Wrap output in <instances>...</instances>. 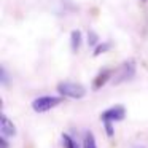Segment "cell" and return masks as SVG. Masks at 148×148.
I'll use <instances>...</instances> for the list:
<instances>
[{
  "label": "cell",
  "instance_id": "5",
  "mask_svg": "<svg viewBox=\"0 0 148 148\" xmlns=\"http://www.w3.org/2000/svg\"><path fill=\"white\" fill-rule=\"evenodd\" d=\"M0 134L3 135V137H7V138H11V137H14V135L18 134L14 123L11 121L5 113H2V119H0Z\"/></svg>",
  "mask_w": 148,
  "mask_h": 148
},
{
  "label": "cell",
  "instance_id": "3",
  "mask_svg": "<svg viewBox=\"0 0 148 148\" xmlns=\"http://www.w3.org/2000/svg\"><path fill=\"white\" fill-rule=\"evenodd\" d=\"M62 102V97L56 96H40L37 99L32 100V108L37 113H46L49 110H53L54 107H58Z\"/></svg>",
  "mask_w": 148,
  "mask_h": 148
},
{
  "label": "cell",
  "instance_id": "7",
  "mask_svg": "<svg viewBox=\"0 0 148 148\" xmlns=\"http://www.w3.org/2000/svg\"><path fill=\"white\" fill-rule=\"evenodd\" d=\"M81 42H83V34H81V30H72V34H70V48H72V51L73 53L80 51Z\"/></svg>",
  "mask_w": 148,
  "mask_h": 148
},
{
  "label": "cell",
  "instance_id": "9",
  "mask_svg": "<svg viewBox=\"0 0 148 148\" xmlns=\"http://www.w3.org/2000/svg\"><path fill=\"white\" fill-rule=\"evenodd\" d=\"M112 49V43L110 42H103V43H99V45L94 48V56H100V54H105L107 51H110Z\"/></svg>",
  "mask_w": 148,
  "mask_h": 148
},
{
  "label": "cell",
  "instance_id": "6",
  "mask_svg": "<svg viewBox=\"0 0 148 148\" xmlns=\"http://www.w3.org/2000/svg\"><path fill=\"white\" fill-rule=\"evenodd\" d=\"M110 78H113V72L110 70V69H103V70H100L99 73H97V77L94 78V83H92V89H100V88L103 86V84L107 83V81L110 80Z\"/></svg>",
  "mask_w": 148,
  "mask_h": 148
},
{
  "label": "cell",
  "instance_id": "8",
  "mask_svg": "<svg viewBox=\"0 0 148 148\" xmlns=\"http://www.w3.org/2000/svg\"><path fill=\"white\" fill-rule=\"evenodd\" d=\"M83 148H97L96 137H94L92 132L88 131L86 134H84V138H83Z\"/></svg>",
  "mask_w": 148,
  "mask_h": 148
},
{
  "label": "cell",
  "instance_id": "14",
  "mask_svg": "<svg viewBox=\"0 0 148 148\" xmlns=\"http://www.w3.org/2000/svg\"><path fill=\"white\" fill-rule=\"evenodd\" d=\"M0 148H10V143H8V140H7V137H0Z\"/></svg>",
  "mask_w": 148,
  "mask_h": 148
},
{
  "label": "cell",
  "instance_id": "13",
  "mask_svg": "<svg viewBox=\"0 0 148 148\" xmlns=\"http://www.w3.org/2000/svg\"><path fill=\"white\" fill-rule=\"evenodd\" d=\"M2 84H3V86H7V84H8V75H7L5 67H2Z\"/></svg>",
  "mask_w": 148,
  "mask_h": 148
},
{
  "label": "cell",
  "instance_id": "10",
  "mask_svg": "<svg viewBox=\"0 0 148 148\" xmlns=\"http://www.w3.org/2000/svg\"><path fill=\"white\" fill-rule=\"evenodd\" d=\"M62 145H64V148H78L77 142L69 134H62Z\"/></svg>",
  "mask_w": 148,
  "mask_h": 148
},
{
  "label": "cell",
  "instance_id": "4",
  "mask_svg": "<svg viewBox=\"0 0 148 148\" xmlns=\"http://www.w3.org/2000/svg\"><path fill=\"white\" fill-rule=\"evenodd\" d=\"M126 116V108L123 105H113L110 108H107L105 112L100 115L102 121H108V123H116V121H121L124 119Z\"/></svg>",
  "mask_w": 148,
  "mask_h": 148
},
{
  "label": "cell",
  "instance_id": "16",
  "mask_svg": "<svg viewBox=\"0 0 148 148\" xmlns=\"http://www.w3.org/2000/svg\"><path fill=\"white\" fill-rule=\"evenodd\" d=\"M138 148H143V147H138Z\"/></svg>",
  "mask_w": 148,
  "mask_h": 148
},
{
  "label": "cell",
  "instance_id": "2",
  "mask_svg": "<svg viewBox=\"0 0 148 148\" xmlns=\"http://www.w3.org/2000/svg\"><path fill=\"white\" fill-rule=\"evenodd\" d=\"M58 92L62 97H69V99H83L86 96V88L73 81H61L58 84Z\"/></svg>",
  "mask_w": 148,
  "mask_h": 148
},
{
  "label": "cell",
  "instance_id": "15",
  "mask_svg": "<svg viewBox=\"0 0 148 148\" xmlns=\"http://www.w3.org/2000/svg\"><path fill=\"white\" fill-rule=\"evenodd\" d=\"M140 2H142V3H147V2H148V0H140Z\"/></svg>",
  "mask_w": 148,
  "mask_h": 148
},
{
  "label": "cell",
  "instance_id": "12",
  "mask_svg": "<svg viewBox=\"0 0 148 148\" xmlns=\"http://www.w3.org/2000/svg\"><path fill=\"white\" fill-rule=\"evenodd\" d=\"M113 123H108V121H103V126H105V131H107V135L108 137H112L113 135Z\"/></svg>",
  "mask_w": 148,
  "mask_h": 148
},
{
  "label": "cell",
  "instance_id": "1",
  "mask_svg": "<svg viewBox=\"0 0 148 148\" xmlns=\"http://www.w3.org/2000/svg\"><path fill=\"white\" fill-rule=\"evenodd\" d=\"M135 72H137V65H135L134 59L124 61L118 67V70L115 72V75H113V78H112L113 84H121V83H126V81L132 80L135 77Z\"/></svg>",
  "mask_w": 148,
  "mask_h": 148
},
{
  "label": "cell",
  "instance_id": "11",
  "mask_svg": "<svg viewBox=\"0 0 148 148\" xmlns=\"http://www.w3.org/2000/svg\"><path fill=\"white\" fill-rule=\"evenodd\" d=\"M88 45H89L91 48H96V46L99 45V35H97L94 30H89V32H88Z\"/></svg>",
  "mask_w": 148,
  "mask_h": 148
}]
</instances>
